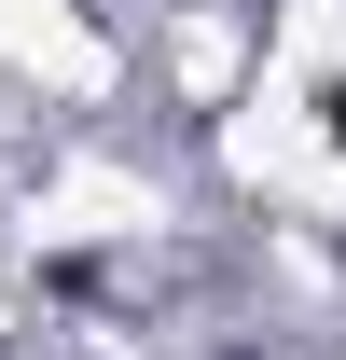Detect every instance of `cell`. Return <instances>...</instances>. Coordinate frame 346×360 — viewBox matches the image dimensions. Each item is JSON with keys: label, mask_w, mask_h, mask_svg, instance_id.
<instances>
[{"label": "cell", "mask_w": 346, "mask_h": 360, "mask_svg": "<svg viewBox=\"0 0 346 360\" xmlns=\"http://www.w3.org/2000/svg\"><path fill=\"white\" fill-rule=\"evenodd\" d=\"M319 125H333V139H346V70H333V84H319Z\"/></svg>", "instance_id": "6da1fadb"}]
</instances>
